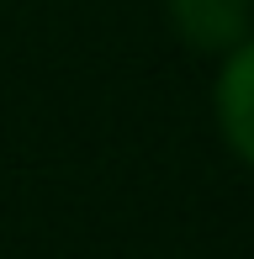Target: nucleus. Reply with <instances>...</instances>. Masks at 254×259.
Masks as SVG:
<instances>
[{"instance_id": "obj_1", "label": "nucleus", "mask_w": 254, "mask_h": 259, "mask_svg": "<svg viewBox=\"0 0 254 259\" xmlns=\"http://www.w3.org/2000/svg\"><path fill=\"white\" fill-rule=\"evenodd\" d=\"M170 32L191 53H233L244 37H254V0H164Z\"/></svg>"}, {"instance_id": "obj_2", "label": "nucleus", "mask_w": 254, "mask_h": 259, "mask_svg": "<svg viewBox=\"0 0 254 259\" xmlns=\"http://www.w3.org/2000/svg\"><path fill=\"white\" fill-rule=\"evenodd\" d=\"M212 111H217L223 143L254 169V37H244L233 53H223L217 90H212Z\"/></svg>"}]
</instances>
